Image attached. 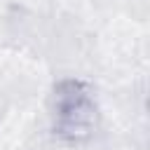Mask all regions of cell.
I'll return each mask as SVG.
<instances>
[{"label":"cell","mask_w":150,"mask_h":150,"mask_svg":"<svg viewBox=\"0 0 150 150\" xmlns=\"http://www.w3.org/2000/svg\"><path fill=\"white\" fill-rule=\"evenodd\" d=\"M54 134L63 141H82L96 127V101L91 89L80 80H63L52 96Z\"/></svg>","instance_id":"1"}]
</instances>
